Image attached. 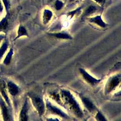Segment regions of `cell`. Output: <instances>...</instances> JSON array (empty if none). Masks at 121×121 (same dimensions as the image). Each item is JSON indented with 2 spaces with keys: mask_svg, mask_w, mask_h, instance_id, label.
<instances>
[{
  "mask_svg": "<svg viewBox=\"0 0 121 121\" xmlns=\"http://www.w3.org/2000/svg\"><path fill=\"white\" fill-rule=\"evenodd\" d=\"M60 100L77 117L80 118L83 116L81 109L73 95L69 90H63L60 93Z\"/></svg>",
  "mask_w": 121,
  "mask_h": 121,
  "instance_id": "cell-1",
  "label": "cell"
},
{
  "mask_svg": "<svg viewBox=\"0 0 121 121\" xmlns=\"http://www.w3.org/2000/svg\"><path fill=\"white\" fill-rule=\"evenodd\" d=\"M32 103L39 115H42L45 112V104L43 99L39 95L30 93L28 94Z\"/></svg>",
  "mask_w": 121,
  "mask_h": 121,
  "instance_id": "cell-2",
  "label": "cell"
},
{
  "mask_svg": "<svg viewBox=\"0 0 121 121\" xmlns=\"http://www.w3.org/2000/svg\"><path fill=\"white\" fill-rule=\"evenodd\" d=\"M121 76L117 75L110 77L107 81L104 87V93L106 95L109 94L120 84Z\"/></svg>",
  "mask_w": 121,
  "mask_h": 121,
  "instance_id": "cell-3",
  "label": "cell"
},
{
  "mask_svg": "<svg viewBox=\"0 0 121 121\" xmlns=\"http://www.w3.org/2000/svg\"><path fill=\"white\" fill-rule=\"evenodd\" d=\"M11 110V109L8 106L0 95V112L3 121H9L12 120Z\"/></svg>",
  "mask_w": 121,
  "mask_h": 121,
  "instance_id": "cell-4",
  "label": "cell"
},
{
  "mask_svg": "<svg viewBox=\"0 0 121 121\" xmlns=\"http://www.w3.org/2000/svg\"><path fill=\"white\" fill-rule=\"evenodd\" d=\"M0 95L8 104V106L11 109V103L7 90L6 82L1 78H0Z\"/></svg>",
  "mask_w": 121,
  "mask_h": 121,
  "instance_id": "cell-5",
  "label": "cell"
},
{
  "mask_svg": "<svg viewBox=\"0 0 121 121\" xmlns=\"http://www.w3.org/2000/svg\"><path fill=\"white\" fill-rule=\"evenodd\" d=\"M79 71L82 75L83 79L89 84L92 86H94L98 83H99L101 79H97L93 76H92L90 74H89L85 69L80 68L79 69Z\"/></svg>",
  "mask_w": 121,
  "mask_h": 121,
  "instance_id": "cell-6",
  "label": "cell"
},
{
  "mask_svg": "<svg viewBox=\"0 0 121 121\" xmlns=\"http://www.w3.org/2000/svg\"><path fill=\"white\" fill-rule=\"evenodd\" d=\"M6 85L9 95L15 97L18 95L20 91L19 87L15 82L9 80L6 82Z\"/></svg>",
  "mask_w": 121,
  "mask_h": 121,
  "instance_id": "cell-7",
  "label": "cell"
},
{
  "mask_svg": "<svg viewBox=\"0 0 121 121\" xmlns=\"http://www.w3.org/2000/svg\"><path fill=\"white\" fill-rule=\"evenodd\" d=\"M29 105L27 99H26L21 108L19 114V120L21 121H26L28 120V112Z\"/></svg>",
  "mask_w": 121,
  "mask_h": 121,
  "instance_id": "cell-8",
  "label": "cell"
},
{
  "mask_svg": "<svg viewBox=\"0 0 121 121\" xmlns=\"http://www.w3.org/2000/svg\"><path fill=\"white\" fill-rule=\"evenodd\" d=\"M46 107L48 110L53 114L59 115L63 118H67L68 117V115L63 111L56 106L53 105L49 102H47L46 103Z\"/></svg>",
  "mask_w": 121,
  "mask_h": 121,
  "instance_id": "cell-9",
  "label": "cell"
},
{
  "mask_svg": "<svg viewBox=\"0 0 121 121\" xmlns=\"http://www.w3.org/2000/svg\"><path fill=\"white\" fill-rule=\"evenodd\" d=\"M80 98L83 105L89 112H92L95 111V110L96 109V108L89 99H88L87 97L82 95H80Z\"/></svg>",
  "mask_w": 121,
  "mask_h": 121,
  "instance_id": "cell-10",
  "label": "cell"
},
{
  "mask_svg": "<svg viewBox=\"0 0 121 121\" xmlns=\"http://www.w3.org/2000/svg\"><path fill=\"white\" fill-rule=\"evenodd\" d=\"M89 22L96 24L102 28H105L107 25L102 19L101 15H97L94 17H91L88 18Z\"/></svg>",
  "mask_w": 121,
  "mask_h": 121,
  "instance_id": "cell-11",
  "label": "cell"
},
{
  "mask_svg": "<svg viewBox=\"0 0 121 121\" xmlns=\"http://www.w3.org/2000/svg\"><path fill=\"white\" fill-rule=\"evenodd\" d=\"M9 13L6 14V15L0 20V33H3L7 31L9 26Z\"/></svg>",
  "mask_w": 121,
  "mask_h": 121,
  "instance_id": "cell-12",
  "label": "cell"
},
{
  "mask_svg": "<svg viewBox=\"0 0 121 121\" xmlns=\"http://www.w3.org/2000/svg\"><path fill=\"white\" fill-rule=\"evenodd\" d=\"M9 43L8 40L5 38L0 45V60H1L8 50Z\"/></svg>",
  "mask_w": 121,
  "mask_h": 121,
  "instance_id": "cell-13",
  "label": "cell"
},
{
  "mask_svg": "<svg viewBox=\"0 0 121 121\" xmlns=\"http://www.w3.org/2000/svg\"><path fill=\"white\" fill-rule=\"evenodd\" d=\"M49 35L54 36L58 39H65V40H69L72 39V37L67 32H61L53 33H49Z\"/></svg>",
  "mask_w": 121,
  "mask_h": 121,
  "instance_id": "cell-14",
  "label": "cell"
},
{
  "mask_svg": "<svg viewBox=\"0 0 121 121\" xmlns=\"http://www.w3.org/2000/svg\"><path fill=\"white\" fill-rule=\"evenodd\" d=\"M14 55V51L12 48H10L7 52V53L3 60V64L5 66H8L10 64L13 56Z\"/></svg>",
  "mask_w": 121,
  "mask_h": 121,
  "instance_id": "cell-15",
  "label": "cell"
},
{
  "mask_svg": "<svg viewBox=\"0 0 121 121\" xmlns=\"http://www.w3.org/2000/svg\"><path fill=\"white\" fill-rule=\"evenodd\" d=\"M53 16L52 11L49 9H44L43 13V22L44 24H47L52 19Z\"/></svg>",
  "mask_w": 121,
  "mask_h": 121,
  "instance_id": "cell-16",
  "label": "cell"
},
{
  "mask_svg": "<svg viewBox=\"0 0 121 121\" xmlns=\"http://www.w3.org/2000/svg\"><path fill=\"white\" fill-rule=\"evenodd\" d=\"M22 36H28V33L26 28L23 26L20 25L18 27L17 35L15 37L14 41H15Z\"/></svg>",
  "mask_w": 121,
  "mask_h": 121,
  "instance_id": "cell-17",
  "label": "cell"
},
{
  "mask_svg": "<svg viewBox=\"0 0 121 121\" xmlns=\"http://www.w3.org/2000/svg\"><path fill=\"white\" fill-rule=\"evenodd\" d=\"M97 10V9L95 6L93 5L89 6L85 11V12L84 13V17H87L88 16H90V15L93 14L95 13L96 10Z\"/></svg>",
  "mask_w": 121,
  "mask_h": 121,
  "instance_id": "cell-18",
  "label": "cell"
},
{
  "mask_svg": "<svg viewBox=\"0 0 121 121\" xmlns=\"http://www.w3.org/2000/svg\"><path fill=\"white\" fill-rule=\"evenodd\" d=\"M4 9L6 11V14L9 13V10L10 9V2L9 0H1Z\"/></svg>",
  "mask_w": 121,
  "mask_h": 121,
  "instance_id": "cell-19",
  "label": "cell"
},
{
  "mask_svg": "<svg viewBox=\"0 0 121 121\" xmlns=\"http://www.w3.org/2000/svg\"><path fill=\"white\" fill-rule=\"evenodd\" d=\"M95 118L97 121H105L106 119L105 118L103 114L99 111H97L95 116Z\"/></svg>",
  "mask_w": 121,
  "mask_h": 121,
  "instance_id": "cell-20",
  "label": "cell"
},
{
  "mask_svg": "<svg viewBox=\"0 0 121 121\" xmlns=\"http://www.w3.org/2000/svg\"><path fill=\"white\" fill-rule=\"evenodd\" d=\"M63 5H64L63 3L60 0H57L55 1V7L56 9L57 10L61 9H62V8L63 7Z\"/></svg>",
  "mask_w": 121,
  "mask_h": 121,
  "instance_id": "cell-21",
  "label": "cell"
},
{
  "mask_svg": "<svg viewBox=\"0 0 121 121\" xmlns=\"http://www.w3.org/2000/svg\"><path fill=\"white\" fill-rule=\"evenodd\" d=\"M6 38V35L3 33H0V45L2 43V41L4 40V39Z\"/></svg>",
  "mask_w": 121,
  "mask_h": 121,
  "instance_id": "cell-22",
  "label": "cell"
},
{
  "mask_svg": "<svg viewBox=\"0 0 121 121\" xmlns=\"http://www.w3.org/2000/svg\"><path fill=\"white\" fill-rule=\"evenodd\" d=\"M4 10V8L1 0H0V14H1Z\"/></svg>",
  "mask_w": 121,
  "mask_h": 121,
  "instance_id": "cell-23",
  "label": "cell"
},
{
  "mask_svg": "<svg viewBox=\"0 0 121 121\" xmlns=\"http://www.w3.org/2000/svg\"><path fill=\"white\" fill-rule=\"evenodd\" d=\"M94 0L99 4H103L105 1V0Z\"/></svg>",
  "mask_w": 121,
  "mask_h": 121,
  "instance_id": "cell-24",
  "label": "cell"
},
{
  "mask_svg": "<svg viewBox=\"0 0 121 121\" xmlns=\"http://www.w3.org/2000/svg\"><path fill=\"white\" fill-rule=\"evenodd\" d=\"M73 0H70V1H73Z\"/></svg>",
  "mask_w": 121,
  "mask_h": 121,
  "instance_id": "cell-25",
  "label": "cell"
}]
</instances>
